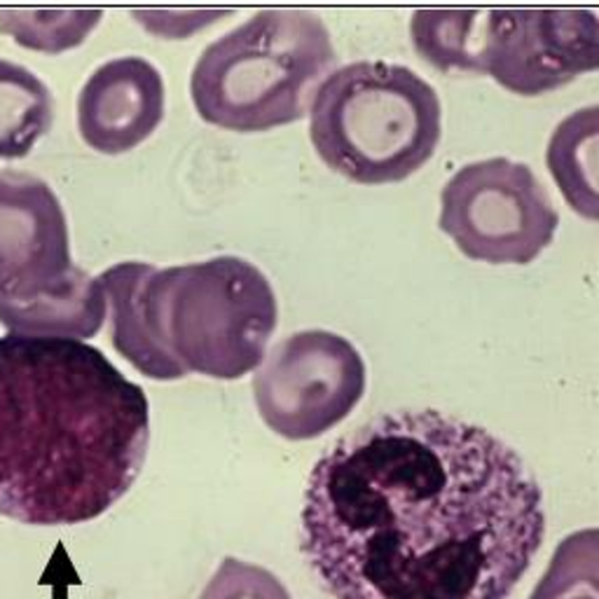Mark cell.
<instances>
[{
	"label": "cell",
	"mask_w": 599,
	"mask_h": 599,
	"mask_svg": "<svg viewBox=\"0 0 599 599\" xmlns=\"http://www.w3.org/2000/svg\"><path fill=\"white\" fill-rule=\"evenodd\" d=\"M75 112L80 139L92 151L110 157L132 153L165 120V75L139 55L108 59L80 87Z\"/></svg>",
	"instance_id": "9"
},
{
	"label": "cell",
	"mask_w": 599,
	"mask_h": 599,
	"mask_svg": "<svg viewBox=\"0 0 599 599\" xmlns=\"http://www.w3.org/2000/svg\"><path fill=\"white\" fill-rule=\"evenodd\" d=\"M543 539L520 455L439 410L370 419L307 480L302 553L331 599H508Z\"/></svg>",
	"instance_id": "1"
},
{
	"label": "cell",
	"mask_w": 599,
	"mask_h": 599,
	"mask_svg": "<svg viewBox=\"0 0 599 599\" xmlns=\"http://www.w3.org/2000/svg\"><path fill=\"white\" fill-rule=\"evenodd\" d=\"M307 118L323 165L359 185L406 181L431 161L443 136L439 92L392 61L333 69L314 92Z\"/></svg>",
	"instance_id": "5"
},
{
	"label": "cell",
	"mask_w": 599,
	"mask_h": 599,
	"mask_svg": "<svg viewBox=\"0 0 599 599\" xmlns=\"http://www.w3.org/2000/svg\"><path fill=\"white\" fill-rule=\"evenodd\" d=\"M101 22V8H0V34L50 57L75 50Z\"/></svg>",
	"instance_id": "14"
},
{
	"label": "cell",
	"mask_w": 599,
	"mask_h": 599,
	"mask_svg": "<svg viewBox=\"0 0 599 599\" xmlns=\"http://www.w3.org/2000/svg\"><path fill=\"white\" fill-rule=\"evenodd\" d=\"M335 63L321 14L265 8L204 47L190 73V99L206 124L261 134L307 118Z\"/></svg>",
	"instance_id": "4"
},
{
	"label": "cell",
	"mask_w": 599,
	"mask_h": 599,
	"mask_svg": "<svg viewBox=\"0 0 599 599\" xmlns=\"http://www.w3.org/2000/svg\"><path fill=\"white\" fill-rule=\"evenodd\" d=\"M112 343L143 370H159L176 345L204 370L237 372L261 359L277 323L265 274L235 255L173 269L120 263L101 277Z\"/></svg>",
	"instance_id": "3"
},
{
	"label": "cell",
	"mask_w": 599,
	"mask_h": 599,
	"mask_svg": "<svg viewBox=\"0 0 599 599\" xmlns=\"http://www.w3.org/2000/svg\"><path fill=\"white\" fill-rule=\"evenodd\" d=\"M232 12L235 10L192 8V10H134L132 14L145 31H151V34L165 40H181L185 36L197 34V31L204 26L220 22Z\"/></svg>",
	"instance_id": "15"
},
{
	"label": "cell",
	"mask_w": 599,
	"mask_h": 599,
	"mask_svg": "<svg viewBox=\"0 0 599 599\" xmlns=\"http://www.w3.org/2000/svg\"><path fill=\"white\" fill-rule=\"evenodd\" d=\"M151 406L85 339L0 337V515L31 527L83 525L132 490Z\"/></svg>",
	"instance_id": "2"
},
{
	"label": "cell",
	"mask_w": 599,
	"mask_h": 599,
	"mask_svg": "<svg viewBox=\"0 0 599 599\" xmlns=\"http://www.w3.org/2000/svg\"><path fill=\"white\" fill-rule=\"evenodd\" d=\"M106 307L99 277L94 279L73 265L67 277L34 298L0 300V326L22 335L87 339L104 326Z\"/></svg>",
	"instance_id": "10"
},
{
	"label": "cell",
	"mask_w": 599,
	"mask_h": 599,
	"mask_svg": "<svg viewBox=\"0 0 599 599\" xmlns=\"http://www.w3.org/2000/svg\"><path fill=\"white\" fill-rule=\"evenodd\" d=\"M69 220L52 185L0 171V300H28L71 272Z\"/></svg>",
	"instance_id": "8"
},
{
	"label": "cell",
	"mask_w": 599,
	"mask_h": 599,
	"mask_svg": "<svg viewBox=\"0 0 599 599\" xmlns=\"http://www.w3.org/2000/svg\"><path fill=\"white\" fill-rule=\"evenodd\" d=\"M480 20L478 8H419L410 17L415 52L443 73H476Z\"/></svg>",
	"instance_id": "13"
},
{
	"label": "cell",
	"mask_w": 599,
	"mask_h": 599,
	"mask_svg": "<svg viewBox=\"0 0 599 599\" xmlns=\"http://www.w3.org/2000/svg\"><path fill=\"white\" fill-rule=\"evenodd\" d=\"M599 108L586 106L566 116L548 141L546 165L562 197L588 220L599 218Z\"/></svg>",
	"instance_id": "11"
},
{
	"label": "cell",
	"mask_w": 599,
	"mask_h": 599,
	"mask_svg": "<svg viewBox=\"0 0 599 599\" xmlns=\"http://www.w3.org/2000/svg\"><path fill=\"white\" fill-rule=\"evenodd\" d=\"M55 122V96L22 63L0 57V159H22Z\"/></svg>",
	"instance_id": "12"
},
{
	"label": "cell",
	"mask_w": 599,
	"mask_h": 599,
	"mask_svg": "<svg viewBox=\"0 0 599 599\" xmlns=\"http://www.w3.org/2000/svg\"><path fill=\"white\" fill-rule=\"evenodd\" d=\"M439 225L471 261L527 265L550 247L560 214L529 165L488 157L447 178Z\"/></svg>",
	"instance_id": "6"
},
{
	"label": "cell",
	"mask_w": 599,
	"mask_h": 599,
	"mask_svg": "<svg viewBox=\"0 0 599 599\" xmlns=\"http://www.w3.org/2000/svg\"><path fill=\"white\" fill-rule=\"evenodd\" d=\"M599 69V20L586 8L482 10L476 73L517 96H541Z\"/></svg>",
	"instance_id": "7"
}]
</instances>
